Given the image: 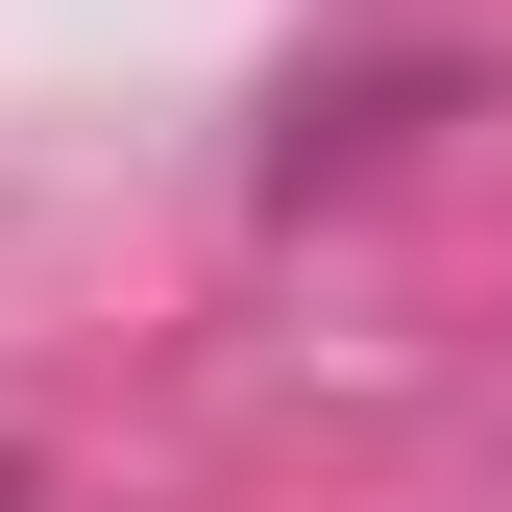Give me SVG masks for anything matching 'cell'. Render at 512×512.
Instances as JSON below:
<instances>
[{"instance_id": "1", "label": "cell", "mask_w": 512, "mask_h": 512, "mask_svg": "<svg viewBox=\"0 0 512 512\" xmlns=\"http://www.w3.org/2000/svg\"><path fill=\"white\" fill-rule=\"evenodd\" d=\"M0 512H25V464H0Z\"/></svg>"}]
</instances>
